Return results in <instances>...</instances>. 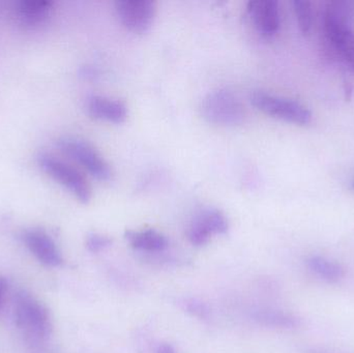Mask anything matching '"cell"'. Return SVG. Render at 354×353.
Returning a JSON list of instances; mask_svg holds the SVG:
<instances>
[{
	"label": "cell",
	"mask_w": 354,
	"mask_h": 353,
	"mask_svg": "<svg viewBox=\"0 0 354 353\" xmlns=\"http://www.w3.org/2000/svg\"><path fill=\"white\" fill-rule=\"evenodd\" d=\"M351 187H353V189L354 190V178H353V182H351Z\"/></svg>",
	"instance_id": "21"
},
{
	"label": "cell",
	"mask_w": 354,
	"mask_h": 353,
	"mask_svg": "<svg viewBox=\"0 0 354 353\" xmlns=\"http://www.w3.org/2000/svg\"><path fill=\"white\" fill-rule=\"evenodd\" d=\"M254 319L266 327L293 329L299 325V319L288 313L276 310H259L253 314Z\"/></svg>",
	"instance_id": "14"
},
{
	"label": "cell",
	"mask_w": 354,
	"mask_h": 353,
	"mask_svg": "<svg viewBox=\"0 0 354 353\" xmlns=\"http://www.w3.org/2000/svg\"><path fill=\"white\" fill-rule=\"evenodd\" d=\"M348 4L330 2L324 12V30L343 61L354 72V33L349 27Z\"/></svg>",
	"instance_id": "2"
},
{
	"label": "cell",
	"mask_w": 354,
	"mask_h": 353,
	"mask_svg": "<svg viewBox=\"0 0 354 353\" xmlns=\"http://www.w3.org/2000/svg\"><path fill=\"white\" fill-rule=\"evenodd\" d=\"M251 103L263 113L291 124L306 126L312 120V113L307 107L286 97L255 91L251 95Z\"/></svg>",
	"instance_id": "5"
},
{
	"label": "cell",
	"mask_w": 354,
	"mask_h": 353,
	"mask_svg": "<svg viewBox=\"0 0 354 353\" xmlns=\"http://www.w3.org/2000/svg\"><path fill=\"white\" fill-rule=\"evenodd\" d=\"M292 4L299 29L304 35H308L312 27L311 3L309 1H304V0H295Z\"/></svg>",
	"instance_id": "16"
},
{
	"label": "cell",
	"mask_w": 354,
	"mask_h": 353,
	"mask_svg": "<svg viewBox=\"0 0 354 353\" xmlns=\"http://www.w3.org/2000/svg\"><path fill=\"white\" fill-rule=\"evenodd\" d=\"M308 267L322 279L337 282L342 279L344 271L339 263L328 260L324 257L314 256L308 260Z\"/></svg>",
	"instance_id": "15"
},
{
	"label": "cell",
	"mask_w": 354,
	"mask_h": 353,
	"mask_svg": "<svg viewBox=\"0 0 354 353\" xmlns=\"http://www.w3.org/2000/svg\"><path fill=\"white\" fill-rule=\"evenodd\" d=\"M158 353H176V352L169 344H162L158 350Z\"/></svg>",
	"instance_id": "20"
},
{
	"label": "cell",
	"mask_w": 354,
	"mask_h": 353,
	"mask_svg": "<svg viewBox=\"0 0 354 353\" xmlns=\"http://www.w3.org/2000/svg\"><path fill=\"white\" fill-rule=\"evenodd\" d=\"M111 246V240L102 234H89L86 240V248L91 253H99Z\"/></svg>",
	"instance_id": "18"
},
{
	"label": "cell",
	"mask_w": 354,
	"mask_h": 353,
	"mask_svg": "<svg viewBox=\"0 0 354 353\" xmlns=\"http://www.w3.org/2000/svg\"><path fill=\"white\" fill-rule=\"evenodd\" d=\"M126 238L131 247L143 252H162L169 246L167 238L153 229L127 231Z\"/></svg>",
	"instance_id": "13"
},
{
	"label": "cell",
	"mask_w": 354,
	"mask_h": 353,
	"mask_svg": "<svg viewBox=\"0 0 354 353\" xmlns=\"http://www.w3.org/2000/svg\"><path fill=\"white\" fill-rule=\"evenodd\" d=\"M14 314L16 325L25 342L39 347L51 335L52 325L47 308L39 300L20 292L15 296Z\"/></svg>",
	"instance_id": "1"
},
{
	"label": "cell",
	"mask_w": 354,
	"mask_h": 353,
	"mask_svg": "<svg viewBox=\"0 0 354 353\" xmlns=\"http://www.w3.org/2000/svg\"><path fill=\"white\" fill-rule=\"evenodd\" d=\"M37 163L47 175L72 193L80 202L91 200V187L76 168L51 153H41L37 157Z\"/></svg>",
	"instance_id": "4"
},
{
	"label": "cell",
	"mask_w": 354,
	"mask_h": 353,
	"mask_svg": "<svg viewBox=\"0 0 354 353\" xmlns=\"http://www.w3.org/2000/svg\"><path fill=\"white\" fill-rule=\"evenodd\" d=\"M49 0H21L12 8V17L19 26L25 29H37L49 21L54 10Z\"/></svg>",
	"instance_id": "10"
},
{
	"label": "cell",
	"mask_w": 354,
	"mask_h": 353,
	"mask_svg": "<svg viewBox=\"0 0 354 353\" xmlns=\"http://www.w3.org/2000/svg\"><path fill=\"white\" fill-rule=\"evenodd\" d=\"M115 10L120 22L133 32H145L155 20L157 6L151 0H118Z\"/></svg>",
	"instance_id": "7"
},
{
	"label": "cell",
	"mask_w": 354,
	"mask_h": 353,
	"mask_svg": "<svg viewBox=\"0 0 354 353\" xmlns=\"http://www.w3.org/2000/svg\"><path fill=\"white\" fill-rule=\"evenodd\" d=\"M202 117L210 124L234 126L243 122L245 109L232 91L218 89L205 95L200 106Z\"/></svg>",
	"instance_id": "3"
},
{
	"label": "cell",
	"mask_w": 354,
	"mask_h": 353,
	"mask_svg": "<svg viewBox=\"0 0 354 353\" xmlns=\"http://www.w3.org/2000/svg\"><path fill=\"white\" fill-rule=\"evenodd\" d=\"M8 284L3 278H0V306H1L2 300H3L4 294H6Z\"/></svg>",
	"instance_id": "19"
},
{
	"label": "cell",
	"mask_w": 354,
	"mask_h": 353,
	"mask_svg": "<svg viewBox=\"0 0 354 353\" xmlns=\"http://www.w3.org/2000/svg\"><path fill=\"white\" fill-rule=\"evenodd\" d=\"M247 10L260 35L272 37L278 32L281 25L278 2L274 0H253L248 3Z\"/></svg>",
	"instance_id": "11"
},
{
	"label": "cell",
	"mask_w": 354,
	"mask_h": 353,
	"mask_svg": "<svg viewBox=\"0 0 354 353\" xmlns=\"http://www.w3.org/2000/svg\"><path fill=\"white\" fill-rule=\"evenodd\" d=\"M23 242L37 260L47 267H59L62 263V253L53 238L43 229L31 228L22 232Z\"/></svg>",
	"instance_id": "9"
},
{
	"label": "cell",
	"mask_w": 354,
	"mask_h": 353,
	"mask_svg": "<svg viewBox=\"0 0 354 353\" xmlns=\"http://www.w3.org/2000/svg\"><path fill=\"white\" fill-rule=\"evenodd\" d=\"M86 110L91 117L113 124H122L128 117V108L124 102L104 95L89 97Z\"/></svg>",
	"instance_id": "12"
},
{
	"label": "cell",
	"mask_w": 354,
	"mask_h": 353,
	"mask_svg": "<svg viewBox=\"0 0 354 353\" xmlns=\"http://www.w3.org/2000/svg\"><path fill=\"white\" fill-rule=\"evenodd\" d=\"M64 155L82 166L89 174L99 180H109L112 176L109 164L86 141L75 137H64L57 143Z\"/></svg>",
	"instance_id": "6"
},
{
	"label": "cell",
	"mask_w": 354,
	"mask_h": 353,
	"mask_svg": "<svg viewBox=\"0 0 354 353\" xmlns=\"http://www.w3.org/2000/svg\"><path fill=\"white\" fill-rule=\"evenodd\" d=\"M228 228V220L222 211L216 209H205L192 220L187 238L194 246L201 247L207 244L214 234L226 233Z\"/></svg>",
	"instance_id": "8"
},
{
	"label": "cell",
	"mask_w": 354,
	"mask_h": 353,
	"mask_svg": "<svg viewBox=\"0 0 354 353\" xmlns=\"http://www.w3.org/2000/svg\"><path fill=\"white\" fill-rule=\"evenodd\" d=\"M183 308L189 314L197 317L199 319H207L209 317L210 310L207 305L204 304L201 300H185L183 303Z\"/></svg>",
	"instance_id": "17"
}]
</instances>
